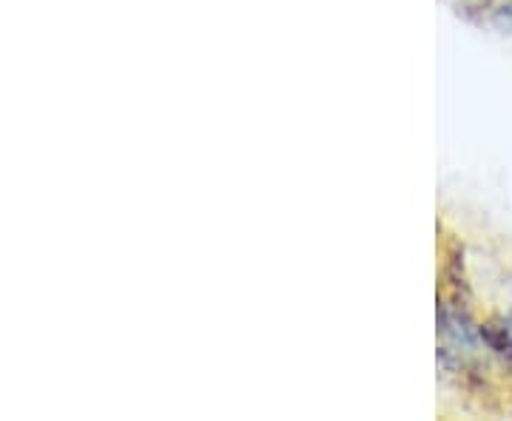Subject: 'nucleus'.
I'll use <instances>...</instances> for the list:
<instances>
[{
    "label": "nucleus",
    "instance_id": "2",
    "mask_svg": "<svg viewBox=\"0 0 512 421\" xmlns=\"http://www.w3.org/2000/svg\"><path fill=\"white\" fill-rule=\"evenodd\" d=\"M487 3H504V0H487Z\"/></svg>",
    "mask_w": 512,
    "mask_h": 421
},
{
    "label": "nucleus",
    "instance_id": "1",
    "mask_svg": "<svg viewBox=\"0 0 512 421\" xmlns=\"http://www.w3.org/2000/svg\"><path fill=\"white\" fill-rule=\"evenodd\" d=\"M478 330H481V342H487V348L512 365V322L498 319V322L481 325Z\"/></svg>",
    "mask_w": 512,
    "mask_h": 421
}]
</instances>
